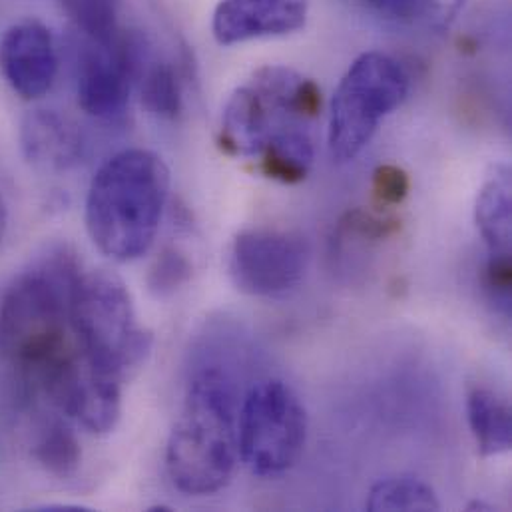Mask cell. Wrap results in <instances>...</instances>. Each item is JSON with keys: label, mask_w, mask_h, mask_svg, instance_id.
<instances>
[{"label": "cell", "mask_w": 512, "mask_h": 512, "mask_svg": "<svg viewBox=\"0 0 512 512\" xmlns=\"http://www.w3.org/2000/svg\"><path fill=\"white\" fill-rule=\"evenodd\" d=\"M82 267L66 248L50 250L18 273L0 295V361L16 389L32 383L78 345L70 297Z\"/></svg>", "instance_id": "obj_1"}, {"label": "cell", "mask_w": 512, "mask_h": 512, "mask_svg": "<svg viewBox=\"0 0 512 512\" xmlns=\"http://www.w3.org/2000/svg\"><path fill=\"white\" fill-rule=\"evenodd\" d=\"M170 196L166 162L142 148L108 158L86 196V230L94 246L116 261L144 256L160 230Z\"/></svg>", "instance_id": "obj_2"}, {"label": "cell", "mask_w": 512, "mask_h": 512, "mask_svg": "<svg viewBox=\"0 0 512 512\" xmlns=\"http://www.w3.org/2000/svg\"><path fill=\"white\" fill-rule=\"evenodd\" d=\"M238 455V413L230 381L222 371L206 367L192 377L170 433L168 475L186 495H214L232 481Z\"/></svg>", "instance_id": "obj_3"}, {"label": "cell", "mask_w": 512, "mask_h": 512, "mask_svg": "<svg viewBox=\"0 0 512 512\" xmlns=\"http://www.w3.org/2000/svg\"><path fill=\"white\" fill-rule=\"evenodd\" d=\"M70 327L86 361L120 381L152 349V333L138 323L128 287L108 269L80 271L70 297Z\"/></svg>", "instance_id": "obj_4"}, {"label": "cell", "mask_w": 512, "mask_h": 512, "mask_svg": "<svg viewBox=\"0 0 512 512\" xmlns=\"http://www.w3.org/2000/svg\"><path fill=\"white\" fill-rule=\"evenodd\" d=\"M409 94L403 66L383 52L361 54L341 78L329 108V150L349 162L371 142L379 124Z\"/></svg>", "instance_id": "obj_5"}, {"label": "cell", "mask_w": 512, "mask_h": 512, "mask_svg": "<svg viewBox=\"0 0 512 512\" xmlns=\"http://www.w3.org/2000/svg\"><path fill=\"white\" fill-rule=\"evenodd\" d=\"M305 437V409L285 383L261 381L250 389L238 415V447L254 475L275 477L291 469Z\"/></svg>", "instance_id": "obj_6"}, {"label": "cell", "mask_w": 512, "mask_h": 512, "mask_svg": "<svg viewBox=\"0 0 512 512\" xmlns=\"http://www.w3.org/2000/svg\"><path fill=\"white\" fill-rule=\"evenodd\" d=\"M144 50V40L126 32L108 42L78 34L74 84L80 108L98 120L120 118L128 108Z\"/></svg>", "instance_id": "obj_7"}, {"label": "cell", "mask_w": 512, "mask_h": 512, "mask_svg": "<svg viewBox=\"0 0 512 512\" xmlns=\"http://www.w3.org/2000/svg\"><path fill=\"white\" fill-rule=\"evenodd\" d=\"M309 265L305 238L291 232L250 230L242 232L228 256L234 285L256 297H275L299 285Z\"/></svg>", "instance_id": "obj_8"}, {"label": "cell", "mask_w": 512, "mask_h": 512, "mask_svg": "<svg viewBox=\"0 0 512 512\" xmlns=\"http://www.w3.org/2000/svg\"><path fill=\"white\" fill-rule=\"evenodd\" d=\"M0 72L24 100L42 98L58 74V52L50 28L34 18L10 24L0 38Z\"/></svg>", "instance_id": "obj_9"}, {"label": "cell", "mask_w": 512, "mask_h": 512, "mask_svg": "<svg viewBox=\"0 0 512 512\" xmlns=\"http://www.w3.org/2000/svg\"><path fill=\"white\" fill-rule=\"evenodd\" d=\"M311 0H220L212 16L218 44L285 36L305 26Z\"/></svg>", "instance_id": "obj_10"}, {"label": "cell", "mask_w": 512, "mask_h": 512, "mask_svg": "<svg viewBox=\"0 0 512 512\" xmlns=\"http://www.w3.org/2000/svg\"><path fill=\"white\" fill-rule=\"evenodd\" d=\"M82 136L74 122L56 110H30L20 124L26 160L48 172H64L82 158Z\"/></svg>", "instance_id": "obj_11"}, {"label": "cell", "mask_w": 512, "mask_h": 512, "mask_svg": "<svg viewBox=\"0 0 512 512\" xmlns=\"http://www.w3.org/2000/svg\"><path fill=\"white\" fill-rule=\"evenodd\" d=\"M26 411L30 457L52 477H74L82 463V449L70 419L48 407H28Z\"/></svg>", "instance_id": "obj_12"}, {"label": "cell", "mask_w": 512, "mask_h": 512, "mask_svg": "<svg viewBox=\"0 0 512 512\" xmlns=\"http://www.w3.org/2000/svg\"><path fill=\"white\" fill-rule=\"evenodd\" d=\"M475 220L491 254H511L512 192L509 166H495L481 186Z\"/></svg>", "instance_id": "obj_13"}, {"label": "cell", "mask_w": 512, "mask_h": 512, "mask_svg": "<svg viewBox=\"0 0 512 512\" xmlns=\"http://www.w3.org/2000/svg\"><path fill=\"white\" fill-rule=\"evenodd\" d=\"M136 84L140 88L144 108L160 120H176L184 112V86L178 68L164 58H154L144 50Z\"/></svg>", "instance_id": "obj_14"}, {"label": "cell", "mask_w": 512, "mask_h": 512, "mask_svg": "<svg viewBox=\"0 0 512 512\" xmlns=\"http://www.w3.org/2000/svg\"><path fill=\"white\" fill-rule=\"evenodd\" d=\"M313 156V140L307 126H285L277 130L259 154L265 176L283 184L305 180L313 166Z\"/></svg>", "instance_id": "obj_15"}, {"label": "cell", "mask_w": 512, "mask_h": 512, "mask_svg": "<svg viewBox=\"0 0 512 512\" xmlns=\"http://www.w3.org/2000/svg\"><path fill=\"white\" fill-rule=\"evenodd\" d=\"M467 417L481 455L495 457L511 449V409L497 395L473 389L467 399Z\"/></svg>", "instance_id": "obj_16"}, {"label": "cell", "mask_w": 512, "mask_h": 512, "mask_svg": "<svg viewBox=\"0 0 512 512\" xmlns=\"http://www.w3.org/2000/svg\"><path fill=\"white\" fill-rule=\"evenodd\" d=\"M441 503L435 491L417 477H391L373 485L367 497L371 512L439 511Z\"/></svg>", "instance_id": "obj_17"}, {"label": "cell", "mask_w": 512, "mask_h": 512, "mask_svg": "<svg viewBox=\"0 0 512 512\" xmlns=\"http://www.w3.org/2000/svg\"><path fill=\"white\" fill-rule=\"evenodd\" d=\"M192 277V263L190 259L180 254L178 250H164L160 256L156 257L150 275H148V285L150 291L158 297H168L176 293L182 285H186Z\"/></svg>", "instance_id": "obj_18"}, {"label": "cell", "mask_w": 512, "mask_h": 512, "mask_svg": "<svg viewBox=\"0 0 512 512\" xmlns=\"http://www.w3.org/2000/svg\"><path fill=\"white\" fill-rule=\"evenodd\" d=\"M379 16L403 24H425L431 28V0H361Z\"/></svg>", "instance_id": "obj_19"}, {"label": "cell", "mask_w": 512, "mask_h": 512, "mask_svg": "<svg viewBox=\"0 0 512 512\" xmlns=\"http://www.w3.org/2000/svg\"><path fill=\"white\" fill-rule=\"evenodd\" d=\"M485 287L501 311H511V254H491L485 267Z\"/></svg>", "instance_id": "obj_20"}, {"label": "cell", "mask_w": 512, "mask_h": 512, "mask_svg": "<svg viewBox=\"0 0 512 512\" xmlns=\"http://www.w3.org/2000/svg\"><path fill=\"white\" fill-rule=\"evenodd\" d=\"M409 194V178L397 166H379L373 174V198L383 206H397Z\"/></svg>", "instance_id": "obj_21"}, {"label": "cell", "mask_w": 512, "mask_h": 512, "mask_svg": "<svg viewBox=\"0 0 512 512\" xmlns=\"http://www.w3.org/2000/svg\"><path fill=\"white\" fill-rule=\"evenodd\" d=\"M465 0H431V28L445 30L461 12Z\"/></svg>", "instance_id": "obj_22"}, {"label": "cell", "mask_w": 512, "mask_h": 512, "mask_svg": "<svg viewBox=\"0 0 512 512\" xmlns=\"http://www.w3.org/2000/svg\"><path fill=\"white\" fill-rule=\"evenodd\" d=\"M6 226H8V210H6V202H4V196L0 192V242L6 234Z\"/></svg>", "instance_id": "obj_23"}]
</instances>
